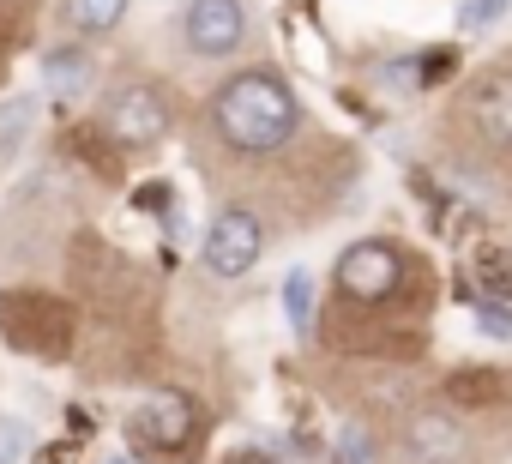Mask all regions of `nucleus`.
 I'll use <instances>...</instances> for the list:
<instances>
[{
    "label": "nucleus",
    "mask_w": 512,
    "mask_h": 464,
    "mask_svg": "<svg viewBox=\"0 0 512 464\" xmlns=\"http://www.w3.org/2000/svg\"><path fill=\"white\" fill-rule=\"evenodd\" d=\"M211 121L223 133L229 151H247V157H266L278 145H290V133L302 127V103L284 79L272 73H241L229 79L217 97H211Z\"/></svg>",
    "instance_id": "obj_1"
},
{
    "label": "nucleus",
    "mask_w": 512,
    "mask_h": 464,
    "mask_svg": "<svg viewBox=\"0 0 512 464\" xmlns=\"http://www.w3.org/2000/svg\"><path fill=\"white\" fill-rule=\"evenodd\" d=\"M260 248H266V229H260V217H253L247 205H223L211 217V229H205V266L217 278L253 272V266H260Z\"/></svg>",
    "instance_id": "obj_2"
},
{
    "label": "nucleus",
    "mask_w": 512,
    "mask_h": 464,
    "mask_svg": "<svg viewBox=\"0 0 512 464\" xmlns=\"http://www.w3.org/2000/svg\"><path fill=\"white\" fill-rule=\"evenodd\" d=\"M404 284V260L392 242H356L344 260H338V290L350 302H392Z\"/></svg>",
    "instance_id": "obj_3"
},
{
    "label": "nucleus",
    "mask_w": 512,
    "mask_h": 464,
    "mask_svg": "<svg viewBox=\"0 0 512 464\" xmlns=\"http://www.w3.org/2000/svg\"><path fill=\"white\" fill-rule=\"evenodd\" d=\"M103 121H109V133H115L121 145H157L175 115H169V97H163L157 85H121V91L109 97Z\"/></svg>",
    "instance_id": "obj_4"
},
{
    "label": "nucleus",
    "mask_w": 512,
    "mask_h": 464,
    "mask_svg": "<svg viewBox=\"0 0 512 464\" xmlns=\"http://www.w3.org/2000/svg\"><path fill=\"white\" fill-rule=\"evenodd\" d=\"M193 428H199V410L181 392H157V398H145L127 416V440L133 446H157V452H181L193 440Z\"/></svg>",
    "instance_id": "obj_5"
},
{
    "label": "nucleus",
    "mask_w": 512,
    "mask_h": 464,
    "mask_svg": "<svg viewBox=\"0 0 512 464\" xmlns=\"http://www.w3.org/2000/svg\"><path fill=\"white\" fill-rule=\"evenodd\" d=\"M464 121L482 145L512 151V67H494L464 91Z\"/></svg>",
    "instance_id": "obj_6"
},
{
    "label": "nucleus",
    "mask_w": 512,
    "mask_h": 464,
    "mask_svg": "<svg viewBox=\"0 0 512 464\" xmlns=\"http://www.w3.org/2000/svg\"><path fill=\"white\" fill-rule=\"evenodd\" d=\"M181 37L199 55H235L241 37H247V7H241V0H187Z\"/></svg>",
    "instance_id": "obj_7"
},
{
    "label": "nucleus",
    "mask_w": 512,
    "mask_h": 464,
    "mask_svg": "<svg viewBox=\"0 0 512 464\" xmlns=\"http://www.w3.org/2000/svg\"><path fill=\"white\" fill-rule=\"evenodd\" d=\"M404 440H410V458H416V464H458L464 446H470V440H464V422H458L452 410H434V404L410 416Z\"/></svg>",
    "instance_id": "obj_8"
},
{
    "label": "nucleus",
    "mask_w": 512,
    "mask_h": 464,
    "mask_svg": "<svg viewBox=\"0 0 512 464\" xmlns=\"http://www.w3.org/2000/svg\"><path fill=\"white\" fill-rule=\"evenodd\" d=\"M61 13H67L73 31H85V37H109V31L127 19V0H61Z\"/></svg>",
    "instance_id": "obj_9"
},
{
    "label": "nucleus",
    "mask_w": 512,
    "mask_h": 464,
    "mask_svg": "<svg viewBox=\"0 0 512 464\" xmlns=\"http://www.w3.org/2000/svg\"><path fill=\"white\" fill-rule=\"evenodd\" d=\"M284 314H290V332H308L314 326V278L302 266L284 278Z\"/></svg>",
    "instance_id": "obj_10"
},
{
    "label": "nucleus",
    "mask_w": 512,
    "mask_h": 464,
    "mask_svg": "<svg viewBox=\"0 0 512 464\" xmlns=\"http://www.w3.org/2000/svg\"><path fill=\"white\" fill-rule=\"evenodd\" d=\"M43 73H49V85H55V91H79L91 67H85V49H49Z\"/></svg>",
    "instance_id": "obj_11"
},
{
    "label": "nucleus",
    "mask_w": 512,
    "mask_h": 464,
    "mask_svg": "<svg viewBox=\"0 0 512 464\" xmlns=\"http://www.w3.org/2000/svg\"><path fill=\"white\" fill-rule=\"evenodd\" d=\"M25 446H31V428L0 416V464H25Z\"/></svg>",
    "instance_id": "obj_12"
},
{
    "label": "nucleus",
    "mask_w": 512,
    "mask_h": 464,
    "mask_svg": "<svg viewBox=\"0 0 512 464\" xmlns=\"http://www.w3.org/2000/svg\"><path fill=\"white\" fill-rule=\"evenodd\" d=\"M500 13H506V0H464V13H458V31H488Z\"/></svg>",
    "instance_id": "obj_13"
},
{
    "label": "nucleus",
    "mask_w": 512,
    "mask_h": 464,
    "mask_svg": "<svg viewBox=\"0 0 512 464\" xmlns=\"http://www.w3.org/2000/svg\"><path fill=\"white\" fill-rule=\"evenodd\" d=\"M25 121H31V103H7V133H0V157H7V151L19 145V133H25Z\"/></svg>",
    "instance_id": "obj_14"
},
{
    "label": "nucleus",
    "mask_w": 512,
    "mask_h": 464,
    "mask_svg": "<svg viewBox=\"0 0 512 464\" xmlns=\"http://www.w3.org/2000/svg\"><path fill=\"white\" fill-rule=\"evenodd\" d=\"M344 464H374V446H368V434H350V440H344Z\"/></svg>",
    "instance_id": "obj_15"
},
{
    "label": "nucleus",
    "mask_w": 512,
    "mask_h": 464,
    "mask_svg": "<svg viewBox=\"0 0 512 464\" xmlns=\"http://www.w3.org/2000/svg\"><path fill=\"white\" fill-rule=\"evenodd\" d=\"M109 464H121V458H109Z\"/></svg>",
    "instance_id": "obj_16"
}]
</instances>
